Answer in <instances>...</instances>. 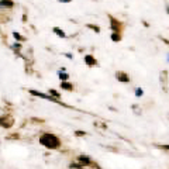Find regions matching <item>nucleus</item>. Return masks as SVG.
<instances>
[{
    "mask_svg": "<svg viewBox=\"0 0 169 169\" xmlns=\"http://www.w3.org/2000/svg\"><path fill=\"white\" fill-rule=\"evenodd\" d=\"M87 28H92V30H95L96 33H100V28L97 26H93V24H87Z\"/></svg>",
    "mask_w": 169,
    "mask_h": 169,
    "instance_id": "obj_13",
    "label": "nucleus"
},
{
    "mask_svg": "<svg viewBox=\"0 0 169 169\" xmlns=\"http://www.w3.org/2000/svg\"><path fill=\"white\" fill-rule=\"evenodd\" d=\"M65 56H66V58H69V59H72V58H73V55H72V54H69V52L65 54Z\"/></svg>",
    "mask_w": 169,
    "mask_h": 169,
    "instance_id": "obj_18",
    "label": "nucleus"
},
{
    "mask_svg": "<svg viewBox=\"0 0 169 169\" xmlns=\"http://www.w3.org/2000/svg\"><path fill=\"white\" fill-rule=\"evenodd\" d=\"M116 78H117V80H120V82H123V83L130 82V76L127 75L126 72H121V70L116 73Z\"/></svg>",
    "mask_w": 169,
    "mask_h": 169,
    "instance_id": "obj_4",
    "label": "nucleus"
},
{
    "mask_svg": "<svg viewBox=\"0 0 169 169\" xmlns=\"http://www.w3.org/2000/svg\"><path fill=\"white\" fill-rule=\"evenodd\" d=\"M61 3H69V2H72V0H59Z\"/></svg>",
    "mask_w": 169,
    "mask_h": 169,
    "instance_id": "obj_19",
    "label": "nucleus"
},
{
    "mask_svg": "<svg viewBox=\"0 0 169 169\" xmlns=\"http://www.w3.org/2000/svg\"><path fill=\"white\" fill-rule=\"evenodd\" d=\"M75 134H76L78 137H83V135H86V133H85V131H76V133H75Z\"/></svg>",
    "mask_w": 169,
    "mask_h": 169,
    "instance_id": "obj_17",
    "label": "nucleus"
},
{
    "mask_svg": "<svg viewBox=\"0 0 169 169\" xmlns=\"http://www.w3.org/2000/svg\"><path fill=\"white\" fill-rule=\"evenodd\" d=\"M59 78H61V80H62V82H66V80L69 79V75H68V73H65V72H59Z\"/></svg>",
    "mask_w": 169,
    "mask_h": 169,
    "instance_id": "obj_12",
    "label": "nucleus"
},
{
    "mask_svg": "<svg viewBox=\"0 0 169 169\" xmlns=\"http://www.w3.org/2000/svg\"><path fill=\"white\" fill-rule=\"evenodd\" d=\"M85 62H86L87 66H95V65L97 63V61L95 59V56H92V55H86V56H85Z\"/></svg>",
    "mask_w": 169,
    "mask_h": 169,
    "instance_id": "obj_6",
    "label": "nucleus"
},
{
    "mask_svg": "<svg viewBox=\"0 0 169 169\" xmlns=\"http://www.w3.org/2000/svg\"><path fill=\"white\" fill-rule=\"evenodd\" d=\"M13 50H14V51H20V50H21V44H20V42L14 44V45H13Z\"/></svg>",
    "mask_w": 169,
    "mask_h": 169,
    "instance_id": "obj_15",
    "label": "nucleus"
},
{
    "mask_svg": "<svg viewBox=\"0 0 169 169\" xmlns=\"http://www.w3.org/2000/svg\"><path fill=\"white\" fill-rule=\"evenodd\" d=\"M13 35H14V38H16V40H18V41H23V40H24V38H23V37H21L18 33H14Z\"/></svg>",
    "mask_w": 169,
    "mask_h": 169,
    "instance_id": "obj_16",
    "label": "nucleus"
},
{
    "mask_svg": "<svg viewBox=\"0 0 169 169\" xmlns=\"http://www.w3.org/2000/svg\"><path fill=\"white\" fill-rule=\"evenodd\" d=\"M78 162L80 163V166H89L92 165V161H90V158L87 155H79L78 156Z\"/></svg>",
    "mask_w": 169,
    "mask_h": 169,
    "instance_id": "obj_3",
    "label": "nucleus"
},
{
    "mask_svg": "<svg viewBox=\"0 0 169 169\" xmlns=\"http://www.w3.org/2000/svg\"><path fill=\"white\" fill-rule=\"evenodd\" d=\"M50 95H52L54 99H56V100H59V97H61V95L56 92L55 89H50Z\"/></svg>",
    "mask_w": 169,
    "mask_h": 169,
    "instance_id": "obj_11",
    "label": "nucleus"
},
{
    "mask_svg": "<svg viewBox=\"0 0 169 169\" xmlns=\"http://www.w3.org/2000/svg\"><path fill=\"white\" fill-rule=\"evenodd\" d=\"M61 87L63 90H73V85L72 83H68V82H62L61 83Z\"/></svg>",
    "mask_w": 169,
    "mask_h": 169,
    "instance_id": "obj_9",
    "label": "nucleus"
},
{
    "mask_svg": "<svg viewBox=\"0 0 169 169\" xmlns=\"http://www.w3.org/2000/svg\"><path fill=\"white\" fill-rule=\"evenodd\" d=\"M120 40H121V35H120V33H113L111 34V41H114V42H119Z\"/></svg>",
    "mask_w": 169,
    "mask_h": 169,
    "instance_id": "obj_10",
    "label": "nucleus"
},
{
    "mask_svg": "<svg viewBox=\"0 0 169 169\" xmlns=\"http://www.w3.org/2000/svg\"><path fill=\"white\" fill-rule=\"evenodd\" d=\"M14 3L11 0H0V9H11Z\"/></svg>",
    "mask_w": 169,
    "mask_h": 169,
    "instance_id": "obj_7",
    "label": "nucleus"
},
{
    "mask_svg": "<svg viewBox=\"0 0 169 169\" xmlns=\"http://www.w3.org/2000/svg\"><path fill=\"white\" fill-rule=\"evenodd\" d=\"M54 33H55L58 37H61V38H66V34H65V31L61 30V28H58V27H55V28H54Z\"/></svg>",
    "mask_w": 169,
    "mask_h": 169,
    "instance_id": "obj_8",
    "label": "nucleus"
},
{
    "mask_svg": "<svg viewBox=\"0 0 169 169\" xmlns=\"http://www.w3.org/2000/svg\"><path fill=\"white\" fill-rule=\"evenodd\" d=\"M110 21H111V30H113V33H120V30H121V27H123L121 21L116 20L114 17H110Z\"/></svg>",
    "mask_w": 169,
    "mask_h": 169,
    "instance_id": "obj_2",
    "label": "nucleus"
},
{
    "mask_svg": "<svg viewBox=\"0 0 169 169\" xmlns=\"http://www.w3.org/2000/svg\"><path fill=\"white\" fill-rule=\"evenodd\" d=\"M40 144L48 149H56L61 147V139L55 134H42L40 137Z\"/></svg>",
    "mask_w": 169,
    "mask_h": 169,
    "instance_id": "obj_1",
    "label": "nucleus"
},
{
    "mask_svg": "<svg viewBox=\"0 0 169 169\" xmlns=\"http://www.w3.org/2000/svg\"><path fill=\"white\" fill-rule=\"evenodd\" d=\"M11 124H13V120L11 119H9V117H0V126L2 127L9 128V127H11Z\"/></svg>",
    "mask_w": 169,
    "mask_h": 169,
    "instance_id": "obj_5",
    "label": "nucleus"
},
{
    "mask_svg": "<svg viewBox=\"0 0 169 169\" xmlns=\"http://www.w3.org/2000/svg\"><path fill=\"white\" fill-rule=\"evenodd\" d=\"M143 95H144V92H143V89H141V87H138V89H135V96H137V97L143 96Z\"/></svg>",
    "mask_w": 169,
    "mask_h": 169,
    "instance_id": "obj_14",
    "label": "nucleus"
}]
</instances>
